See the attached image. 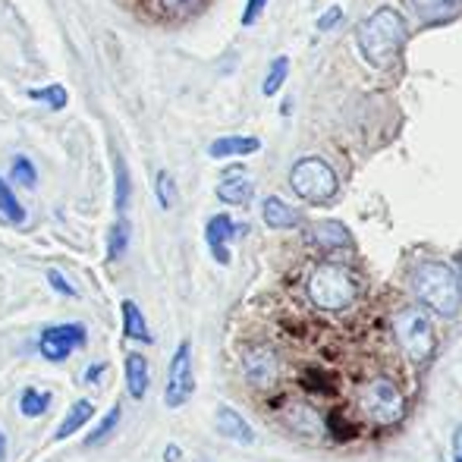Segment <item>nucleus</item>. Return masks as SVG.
<instances>
[{"label": "nucleus", "instance_id": "nucleus-1", "mask_svg": "<svg viewBox=\"0 0 462 462\" xmlns=\"http://www.w3.org/2000/svg\"><path fill=\"white\" fill-rule=\"evenodd\" d=\"M406 35H409L406 19H402L393 6H377L365 23L356 29V42H359L362 54H365L371 63H377V67H383V63L402 48Z\"/></svg>", "mask_w": 462, "mask_h": 462}, {"label": "nucleus", "instance_id": "nucleus-2", "mask_svg": "<svg viewBox=\"0 0 462 462\" xmlns=\"http://www.w3.org/2000/svg\"><path fill=\"white\" fill-rule=\"evenodd\" d=\"M412 290L425 309L440 318H457L462 309V290L457 274L444 262H421L412 271Z\"/></svg>", "mask_w": 462, "mask_h": 462}, {"label": "nucleus", "instance_id": "nucleus-3", "mask_svg": "<svg viewBox=\"0 0 462 462\" xmlns=\"http://www.w3.org/2000/svg\"><path fill=\"white\" fill-rule=\"evenodd\" d=\"M305 290H309V299L315 309L346 311V309H353L356 299H359V280L353 277L349 268H343V264L324 262L309 274Z\"/></svg>", "mask_w": 462, "mask_h": 462}, {"label": "nucleus", "instance_id": "nucleus-4", "mask_svg": "<svg viewBox=\"0 0 462 462\" xmlns=\"http://www.w3.org/2000/svg\"><path fill=\"white\" fill-rule=\"evenodd\" d=\"M390 330H393V340L400 346V353L406 356L409 362H428L438 349V337H434L431 318L425 315V309L419 305H402L400 311L390 321Z\"/></svg>", "mask_w": 462, "mask_h": 462}, {"label": "nucleus", "instance_id": "nucleus-5", "mask_svg": "<svg viewBox=\"0 0 462 462\" xmlns=\"http://www.w3.org/2000/svg\"><path fill=\"white\" fill-rule=\"evenodd\" d=\"M356 409L359 415L374 428H390L402 421L406 415V396L390 377H374V381L362 383L359 396H356Z\"/></svg>", "mask_w": 462, "mask_h": 462}, {"label": "nucleus", "instance_id": "nucleus-6", "mask_svg": "<svg viewBox=\"0 0 462 462\" xmlns=\"http://www.w3.org/2000/svg\"><path fill=\"white\" fill-rule=\"evenodd\" d=\"M290 186L292 192L302 201H311V205H328L330 199L340 189V180H337L334 167L324 158H299L290 171Z\"/></svg>", "mask_w": 462, "mask_h": 462}, {"label": "nucleus", "instance_id": "nucleus-7", "mask_svg": "<svg viewBox=\"0 0 462 462\" xmlns=\"http://www.w3.org/2000/svg\"><path fill=\"white\" fill-rule=\"evenodd\" d=\"M195 393V368H192V343L183 340L177 346L167 368V387H164V402L167 409H180L192 400Z\"/></svg>", "mask_w": 462, "mask_h": 462}, {"label": "nucleus", "instance_id": "nucleus-8", "mask_svg": "<svg viewBox=\"0 0 462 462\" xmlns=\"http://www.w3.org/2000/svg\"><path fill=\"white\" fill-rule=\"evenodd\" d=\"M88 343V330L86 324H54V328H44L38 337V353L44 362H67L73 349H82Z\"/></svg>", "mask_w": 462, "mask_h": 462}, {"label": "nucleus", "instance_id": "nucleus-9", "mask_svg": "<svg viewBox=\"0 0 462 462\" xmlns=\"http://www.w3.org/2000/svg\"><path fill=\"white\" fill-rule=\"evenodd\" d=\"M243 374L255 390H271L283 377V362H280V356L271 346L255 343V346L243 349Z\"/></svg>", "mask_w": 462, "mask_h": 462}, {"label": "nucleus", "instance_id": "nucleus-10", "mask_svg": "<svg viewBox=\"0 0 462 462\" xmlns=\"http://www.w3.org/2000/svg\"><path fill=\"white\" fill-rule=\"evenodd\" d=\"M239 233H245V226H236V220H233L230 214H214V217L208 220L205 243H208V249H211L214 262L230 264V249H226V243H230L233 236H239Z\"/></svg>", "mask_w": 462, "mask_h": 462}, {"label": "nucleus", "instance_id": "nucleus-11", "mask_svg": "<svg viewBox=\"0 0 462 462\" xmlns=\"http://www.w3.org/2000/svg\"><path fill=\"white\" fill-rule=\"evenodd\" d=\"M214 428H217L220 438L233 440V444H239V447L255 444V431H252V425L233 406H217V412H214Z\"/></svg>", "mask_w": 462, "mask_h": 462}, {"label": "nucleus", "instance_id": "nucleus-12", "mask_svg": "<svg viewBox=\"0 0 462 462\" xmlns=\"http://www.w3.org/2000/svg\"><path fill=\"white\" fill-rule=\"evenodd\" d=\"M283 421L292 434H299V438H321L324 434L321 415H318L309 402H290V406L283 409Z\"/></svg>", "mask_w": 462, "mask_h": 462}, {"label": "nucleus", "instance_id": "nucleus-13", "mask_svg": "<svg viewBox=\"0 0 462 462\" xmlns=\"http://www.w3.org/2000/svg\"><path fill=\"white\" fill-rule=\"evenodd\" d=\"M123 374H126V393L133 400H145L148 387H152V371H148V359L135 349L126 353V362H123Z\"/></svg>", "mask_w": 462, "mask_h": 462}, {"label": "nucleus", "instance_id": "nucleus-14", "mask_svg": "<svg viewBox=\"0 0 462 462\" xmlns=\"http://www.w3.org/2000/svg\"><path fill=\"white\" fill-rule=\"evenodd\" d=\"M255 195V183L243 173V167H230L224 180L217 183V199L224 205H249Z\"/></svg>", "mask_w": 462, "mask_h": 462}, {"label": "nucleus", "instance_id": "nucleus-15", "mask_svg": "<svg viewBox=\"0 0 462 462\" xmlns=\"http://www.w3.org/2000/svg\"><path fill=\"white\" fill-rule=\"evenodd\" d=\"M311 243L324 252H340L353 245V236L340 220H321V224L311 226Z\"/></svg>", "mask_w": 462, "mask_h": 462}, {"label": "nucleus", "instance_id": "nucleus-16", "mask_svg": "<svg viewBox=\"0 0 462 462\" xmlns=\"http://www.w3.org/2000/svg\"><path fill=\"white\" fill-rule=\"evenodd\" d=\"M262 148V142L255 135H220L208 145L211 158H245V154H255Z\"/></svg>", "mask_w": 462, "mask_h": 462}, {"label": "nucleus", "instance_id": "nucleus-17", "mask_svg": "<svg viewBox=\"0 0 462 462\" xmlns=\"http://www.w3.org/2000/svg\"><path fill=\"white\" fill-rule=\"evenodd\" d=\"M120 311H123V334H126V340H135V343H145V346H152L154 334L148 330V321H145V315H142L139 305H135L133 299H123Z\"/></svg>", "mask_w": 462, "mask_h": 462}, {"label": "nucleus", "instance_id": "nucleus-18", "mask_svg": "<svg viewBox=\"0 0 462 462\" xmlns=\"http://www.w3.org/2000/svg\"><path fill=\"white\" fill-rule=\"evenodd\" d=\"M412 10L421 23H450L459 16L462 0H412Z\"/></svg>", "mask_w": 462, "mask_h": 462}, {"label": "nucleus", "instance_id": "nucleus-19", "mask_svg": "<svg viewBox=\"0 0 462 462\" xmlns=\"http://www.w3.org/2000/svg\"><path fill=\"white\" fill-rule=\"evenodd\" d=\"M262 217H264V224H268L271 230H292V226L299 224V211L286 205L283 199H277V195H268V199H264Z\"/></svg>", "mask_w": 462, "mask_h": 462}, {"label": "nucleus", "instance_id": "nucleus-20", "mask_svg": "<svg viewBox=\"0 0 462 462\" xmlns=\"http://www.w3.org/2000/svg\"><path fill=\"white\" fill-rule=\"evenodd\" d=\"M92 415H95L92 400H76L73 406H69L67 419H63L60 428H57V440H67V438H73V434H79L82 428L92 421Z\"/></svg>", "mask_w": 462, "mask_h": 462}, {"label": "nucleus", "instance_id": "nucleus-21", "mask_svg": "<svg viewBox=\"0 0 462 462\" xmlns=\"http://www.w3.org/2000/svg\"><path fill=\"white\" fill-rule=\"evenodd\" d=\"M51 402H54V396H51L48 390L25 387L23 393H19V412H23L25 419H42L51 409Z\"/></svg>", "mask_w": 462, "mask_h": 462}, {"label": "nucleus", "instance_id": "nucleus-22", "mask_svg": "<svg viewBox=\"0 0 462 462\" xmlns=\"http://www.w3.org/2000/svg\"><path fill=\"white\" fill-rule=\"evenodd\" d=\"M129 220L126 217H116L107 230V262H120L129 249Z\"/></svg>", "mask_w": 462, "mask_h": 462}, {"label": "nucleus", "instance_id": "nucleus-23", "mask_svg": "<svg viewBox=\"0 0 462 462\" xmlns=\"http://www.w3.org/2000/svg\"><path fill=\"white\" fill-rule=\"evenodd\" d=\"M114 167H116V199H114V205H116V214L123 217V211L129 208V195H133V180H129L126 161H123L120 154L114 158Z\"/></svg>", "mask_w": 462, "mask_h": 462}, {"label": "nucleus", "instance_id": "nucleus-24", "mask_svg": "<svg viewBox=\"0 0 462 462\" xmlns=\"http://www.w3.org/2000/svg\"><path fill=\"white\" fill-rule=\"evenodd\" d=\"M0 217L10 220V224H23L25 220V208L19 205V199L13 195L10 183H4V177H0Z\"/></svg>", "mask_w": 462, "mask_h": 462}, {"label": "nucleus", "instance_id": "nucleus-25", "mask_svg": "<svg viewBox=\"0 0 462 462\" xmlns=\"http://www.w3.org/2000/svg\"><path fill=\"white\" fill-rule=\"evenodd\" d=\"M10 180L16 186H23V189H35L38 186V171H35V164H32L25 154H16L13 158V164H10Z\"/></svg>", "mask_w": 462, "mask_h": 462}, {"label": "nucleus", "instance_id": "nucleus-26", "mask_svg": "<svg viewBox=\"0 0 462 462\" xmlns=\"http://www.w3.org/2000/svg\"><path fill=\"white\" fill-rule=\"evenodd\" d=\"M120 419H123V409H120V402H116V406H110V409H107V415H104V419L97 421L95 431L86 438V447H97L104 438H110V434H114V428L120 425Z\"/></svg>", "mask_w": 462, "mask_h": 462}, {"label": "nucleus", "instance_id": "nucleus-27", "mask_svg": "<svg viewBox=\"0 0 462 462\" xmlns=\"http://www.w3.org/2000/svg\"><path fill=\"white\" fill-rule=\"evenodd\" d=\"M286 76H290V57H274V63H271L268 76H264L262 92L268 95V97H274V95L280 92V88H283Z\"/></svg>", "mask_w": 462, "mask_h": 462}, {"label": "nucleus", "instance_id": "nucleus-28", "mask_svg": "<svg viewBox=\"0 0 462 462\" xmlns=\"http://www.w3.org/2000/svg\"><path fill=\"white\" fill-rule=\"evenodd\" d=\"M205 6V0H158V10L167 19H189Z\"/></svg>", "mask_w": 462, "mask_h": 462}, {"label": "nucleus", "instance_id": "nucleus-29", "mask_svg": "<svg viewBox=\"0 0 462 462\" xmlns=\"http://www.w3.org/2000/svg\"><path fill=\"white\" fill-rule=\"evenodd\" d=\"M29 97H32V101L48 104V107H54V110H63V107H67V104H69V95H67V88H63V86L29 88Z\"/></svg>", "mask_w": 462, "mask_h": 462}, {"label": "nucleus", "instance_id": "nucleus-30", "mask_svg": "<svg viewBox=\"0 0 462 462\" xmlns=\"http://www.w3.org/2000/svg\"><path fill=\"white\" fill-rule=\"evenodd\" d=\"M154 195H158V205L164 211H171L173 201H177V183H173V177L167 171H161L158 180H154Z\"/></svg>", "mask_w": 462, "mask_h": 462}, {"label": "nucleus", "instance_id": "nucleus-31", "mask_svg": "<svg viewBox=\"0 0 462 462\" xmlns=\"http://www.w3.org/2000/svg\"><path fill=\"white\" fill-rule=\"evenodd\" d=\"M48 283L54 286V290L60 292V296H67V299H76V296H79V290H76V286L69 283V280L63 277L60 271H48Z\"/></svg>", "mask_w": 462, "mask_h": 462}, {"label": "nucleus", "instance_id": "nucleus-32", "mask_svg": "<svg viewBox=\"0 0 462 462\" xmlns=\"http://www.w3.org/2000/svg\"><path fill=\"white\" fill-rule=\"evenodd\" d=\"M264 6H268V0H249L243 10V25H255L258 16L264 13Z\"/></svg>", "mask_w": 462, "mask_h": 462}, {"label": "nucleus", "instance_id": "nucleus-33", "mask_svg": "<svg viewBox=\"0 0 462 462\" xmlns=\"http://www.w3.org/2000/svg\"><path fill=\"white\" fill-rule=\"evenodd\" d=\"M340 16H343L340 6H330V10H324L321 19H318V32H330L337 23H340Z\"/></svg>", "mask_w": 462, "mask_h": 462}, {"label": "nucleus", "instance_id": "nucleus-34", "mask_svg": "<svg viewBox=\"0 0 462 462\" xmlns=\"http://www.w3.org/2000/svg\"><path fill=\"white\" fill-rule=\"evenodd\" d=\"M453 459L462 462V425L453 431Z\"/></svg>", "mask_w": 462, "mask_h": 462}, {"label": "nucleus", "instance_id": "nucleus-35", "mask_svg": "<svg viewBox=\"0 0 462 462\" xmlns=\"http://www.w3.org/2000/svg\"><path fill=\"white\" fill-rule=\"evenodd\" d=\"M183 459V450H180L177 444H167V450H164V462H180Z\"/></svg>", "mask_w": 462, "mask_h": 462}, {"label": "nucleus", "instance_id": "nucleus-36", "mask_svg": "<svg viewBox=\"0 0 462 462\" xmlns=\"http://www.w3.org/2000/svg\"><path fill=\"white\" fill-rule=\"evenodd\" d=\"M104 371H107V365H104V362H97V365H92V368L86 371V381H88V383H95L97 377L104 374Z\"/></svg>", "mask_w": 462, "mask_h": 462}, {"label": "nucleus", "instance_id": "nucleus-37", "mask_svg": "<svg viewBox=\"0 0 462 462\" xmlns=\"http://www.w3.org/2000/svg\"><path fill=\"white\" fill-rule=\"evenodd\" d=\"M4 459H6V438L0 434V462H4Z\"/></svg>", "mask_w": 462, "mask_h": 462}, {"label": "nucleus", "instance_id": "nucleus-38", "mask_svg": "<svg viewBox=\"0 0 462 462\" xmlns=\"http://www.w3.org/2000/svg\"><path fill=\"white\" fill-rule=\"evenodd\" d=\"M457 283H459V290H462V258H459V271H457Z\"/></svg>", "mask_w": 462, "mask_h": 462}]
</instances>
